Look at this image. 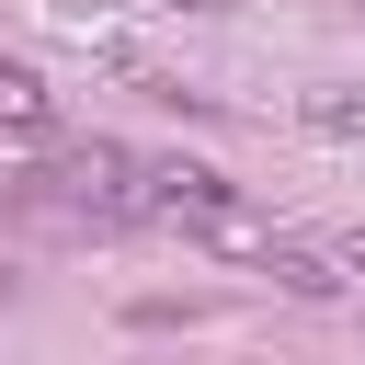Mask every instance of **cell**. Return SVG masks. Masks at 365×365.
Returning a JSON list of instances; mask_svg holds the SVG:
<instances>
[{
	"instance_id": "277c9868",
	"label": "cell",
	"mask_w": 365,
	"mask_h": 365,
	"mask_svg": "<svg viewBox=\"0 0 365 365\" xmlns=\"http://www.w3.org/2000/svg\"><path fill=\"white\" fill-rule=\"evenodd\" d=\"M262 262H274V285H285V297H342V274H331L319 251H274V240H262Z\"/></svg>"
},
{
	"instance_id": "3957f363",
	"label": "cell",
	"mask_w": 365,
	"mask_h": 365,
	"mask_svg": "<svg viewBox=\"0 0 365 365\" xmlns=\"http://www.w3.org/2000/svg\"><path fill=\"white\" fill-rule=\"evenodd\" d=\"M297 125H319V137H365V91H354V80H319V91H297Z\"/></svg>"
},
{
	"instance_id": "7a4b0ae2",
	"label": "cell",
	"mask_w": 365,
	"mask_h": 365,
	"mask_svg": "<svg viewBox=\"0 0 365 365\" xmlns=\"http://www.w3.org/2000/svg\"><path fill=\"white\" fill-rule=\"evenodd\" d=\"M0 137H57V91L23 57H0Z\"/></svg>"
},
{
	"instance_id": "5b68a950",
	"label": "cell",
	"mask_w": 365,
	"mask_h": 365,
	"mask_svg": "<svg viewBox=\"0 0 365 365\" xmlns=\"http://www.w3.org/2000/svg\"><path fill=\"white\" fill-rule=\"evenodd\" d=\"M354 274H365V240H354Z\"/></svg>"
},
{
	"instance_id": "6da1fadb",
	"label": "cell",
	"mask_w": 365,
	"mask_h": 365,
	"mask_svg": "<svg viewBox=\"0 0 365 365\" xmlns=\"http://www.w3.org/2000/svg\"><path fill=\"white\" fill-rule=\"evenodd\" d=\"M34 182H46L57 205H91V217H137V160H125L114 137H91V148H57Z\"/></svg>"
}]
</instances>
